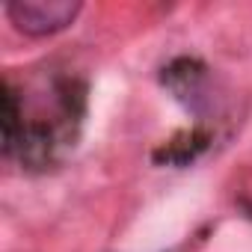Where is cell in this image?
<instances>
[{"label":"cell","instance_id":"1","mask_svg":"<svg viewBox=\"0 0 252 252\" xmlns=\"http://www.w3.org/2000/svg\"><path fill=\"white\" fill-rule=\"evenodd\" d=\"M9 21L27 36H51L65 30L77 15V0H12L6 3Z\"/></svg>","mask_w":252,"mask_h":252}]
</instances>
